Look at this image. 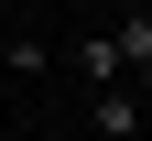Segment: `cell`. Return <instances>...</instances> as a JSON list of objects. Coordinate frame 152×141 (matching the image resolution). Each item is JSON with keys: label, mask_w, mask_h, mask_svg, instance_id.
<instances>
[{"label": "cell", "mask_w": 152, "mask_h": 141, "mask_svg": "<svg viewBox=\"0 0 152 141\" xmlns=\"http://www.w3.org/2000/svg\"><path fill=\"white\" fill-rule=\"evenodd\" d=\"M141 141H152V130H141Z\"/></svg>", "instance_id": "obj_5"}, {"label": "cell", "mask_w": 152, "mask_h": 141, "mask_svg": "<svg viewBox=\"0 0 152 141\" xmlns=\"http://www.w3.org/2000/svg\"><path fill=\"white\" fill-rule=\"evenodd\" d=\"M87 130H98V141H141V130H152V98H130V87H98V98H87Z\"/></svg>", "instance_id": "obj_2"}, {"label": "cell", "mask_w": 152, "mask_h": 141, "mask_svg": "<svg viewBox=\"0 0 152 141\" xmlns=\"http://www.w3.org/2000/svg\"><path fill=\"white\" fill-rule=\"evenodd\" d=\"M65 65L87 76V98H98V87H130V54H120V33H76V44H65Z\"/></svg>", "instance_id": "obj_1"}, {"label": "cell", "mask_w": 152, "mask_h": 141, "mask_svg": "<svg viewBox=\"0 0 152 141\" xmlns=\"http://www.w3.org/2000/svg\"><path fill=\"white\" fill-rule=\"evenodd\" d=\"M109 33H120V54H130V76H152V11H120Z\"/></svg>", "instance_id": "obj_3"}, {"label": "cell", "mask_w": 152, "mask_h": 141, "mask_svg": "<svg viewBox=\"0 0 152 141\" xmlns=\"http://www.w3.org/2000/svg\"><path fill=\"white\" fill-rule=\"evenodd\" d=\"M0 76H11V54H0Z\"/></svg>", "instance_id": "obj_4"}]
</instances>
